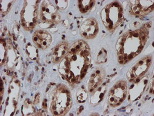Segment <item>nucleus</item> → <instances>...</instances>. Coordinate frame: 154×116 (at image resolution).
Masks as SVG:
<instances>
[{"mask_svg":"<svg viewBox=\"0 0 154 116\" xmlns=\"http://www.w3.org/2000/svg\"><path fill=\"white\" fill-rule=\"evenodd\" d=\"M72 106L70 92L65 87H57L51 95L50 109L52 112L56 111L59 115L65 114Z\"/></svg>","mask_w":154,"mask_h":116,"instance_id":"nucleus-1","label":"nucleus"},{"mask_svg":"<svg viewBox=\"0 0 154 116\" xmlns=\"http://www.w3.org/2000/svg\"><path fill=\"white\" fill-rule=\"evenodd\" d=\"M122 12V7L117 2L107 5L102 10V21L108 29L114 30L119 25L123 18Z\"/></svg>","mask_w":154,"mask_h":116,"instance_id":"nucleus-2","label":"nucleus"},{"mask_svg":"<svg viewBox=\"0 0 154 116\" xmlns=\"http://www.w3.org/2000/svg\"><path fill=\"white\" fill-rule=\"evenodd\" d=\"M126 89V85L124 81L117 82L112 87L109 94V102L111 106H119L125 100Z\"/></svg>","mask_w":154,"mask_h":116,"instance_id":"nucleus-3","label":"nucleus"},{"mask_svg":"<svg viewBox=\"0 0 154 116\" xmlns=\"http://www.w3.org/2000/svg\"><path fill=\"white\" fill-rule=\"evenodd\" d=\"M40 19L43 22H56L59 20V16L52 4L44 1L40 11Z\"/></svg>","mask_w":154,"mask_h":116,"instance_id":"nucleus-4","label":"nucleus"},{"mask_svg":"<svg viewBox=\"0 0 154 116\" xmlns=\"http://www.w3.org/2000/svg\"><path fill=\"white\" fill-rule=\"evenodd\" d=\"M151 63V58H143L139 60L131 68L130 70L128 72L129 74V79H132L133 80L136 79V76H140L144 74L147 71V68L150 66Z\"/></svg>","mask_w":154,"mask_h":116,"instance_id":"nucleus-5","label":"nucleus"},{"mask_svg":"<svg viewBox=\"0 0 154 116\" xmlns=\"http://www.w3.org/2000/svg\"><path fill=\"white\" fill-rule=\"evenodd\" d=\"M98 31L97 22L94 19H88L82 25L80 33L86 38H92L96 36Z\"/></svg>","mask_w":154,"mask_h":116,"instance_id":"nucleus-6","label":"nucleus"},{"mask_svg":"<svg viewBox=\"0 0 154 116\" xmlns=\"http://www.w3.org/2000/svg\"><path fill=\"white\" fill-rule=\"evenodd\" d=\"M33 41L38 47L44 49L49 46L51 41V36L45 31H37L34 33Z\"/></svg>","mask_w":154,"mask_h":116,"instance_id":"nucleus-7","label":"nucleus"},{"mask_svg":"<svg viewBox=\"0 0 154 116\" xmlns=\"http://www.w3.org/2000/svg\"><path fill=\"white\" fill-rule=\"evenodd\" d=\"M104 77V73L102 69H96L92 74L89 82V92H91L93 90L97 88L98 86L101 84Z\"/></svg>","mask_w":154,"mask_h":116,"instance_id":"nucleus-8","label":"nucleus"},{"mask_svg":"<svg viewBox=\"0 0 154 116\" xmlns=\"http://www.w3.org/2000/svg\"><path fill=\"white\" fill-rule=\"evenodd\" d=\"M67 46L66 43H62L54 48L51 55L52 60L54 63L58 62L60 58L67 53Z\"/></svg>","mask_w":154,"mask_h":116,"instance_id":"nucleus-9","label":"nucleus"}]
</instances>
